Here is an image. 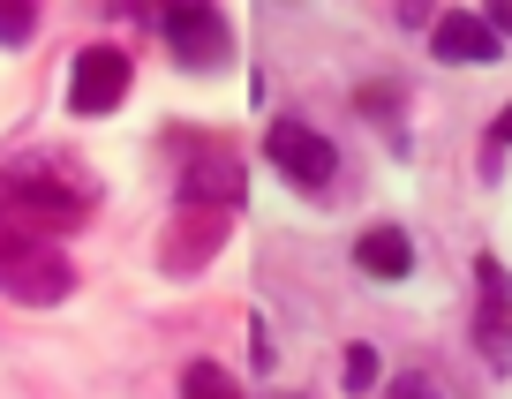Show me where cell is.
<instances>
[{
    "label": "cell",
    "instance_id": "8992f818",
    "mask_svg": "<svg viewBox=\"0 0 512 399\" xmlns=\"http://www.w3.org/2000/svg\"><path fill=\"white\" fill-rule=\"evenodd\" d=\"M0 287L16 294V302L46 309V302H61V294L76 287V264L61 256V241H38V249H23V256H8V264H0Z\"/></svg>",
    "mask_w": 512,
    "mask_h": 399
},
{
    "label": "cell",
    "instance_id": "277c9868",
    "mask_svg": "<svg viewBox=\"0 0 512 399\" xmlns=\"http://www.w3.org/2000/svg\"><path fill=\"white\" fill-rule=\"evenodd\" d=\"M166 46H174L181 68H219L234 53V31L211 0H181V8H166Z\"/></svg>",
    "mask_w": 512,
    "mask_h": 399
},
{
    "label": "cell",
    "instance_id": "9a60e30c",
    "mask_svg": "<svg viewBox=\"0 0 512 399\" xmlns=\"http://www.w3.org/2000/svg\"><path fill=\"white\" fill-rule=\"evenodd\" d=\"M392 399H445V384L430 369H407V377H392Z\"/></svg>",
    "mask_w": 512,
    "mask_h": 399
},
{
    "label": "cell",
    "instance_id": "e0dca14e",
    "mask_svg": "<svg viewBox=\"0 0 512 399\" xmlns=\"http://www.w3.org/2000/svg\"><path fill=\"white\" fill-rule=\"evenodd\" d=\"M287 399H294V392H287Z\"/></svg>",
    "mask_w": 512,
    "mask_h": 399
},
{
    "label": "cell",
    "instance_id": "52a82bcc",
    "mask_svg": "<svg viewBox=\"0 0 512 399\" xmlns=\"http://www.w3.org/2000/svg\"><path fill=\"white\" fill-rule=\"evenodd\" d=\"M475 287H482V302H475V347L490 354V362L512 369V272L497 264V256H482Z\"/></svg>",
    "mask_w": 512,
    "mask_h": 399
},
{
    "label": "cell",
    "instance_id": "6da1fadb",
    "mask_svg": "<svg viewBox=\"0 0 512 399\" xmlns=\"http://www.w3.org/2000/svg\"><path fill=\"white\" fill-rule=\"evenodd\" d=\"M98 211V181L68 151H31V159L0 166V219L23 226L31 241H53Z\"/></svg>",
    "mask_w": 512,
    "mask_h": 399
},
{
    "label": "cell",
    "instance_id": "5bb4252c",
    "mask_svg": "<svg viewBox=\"0 0 512 399\" xmlns=\"http://www.w3.org/2000/svg\"><path fill=\"white\" fill-rule=\"evenodd\" d=\"M505 151H512V106L490 121V144H482V174L490 181H497V166H505Z\"/></svg>",
    "mask_w": 512,
    "mask_h": 399
},
{
    "label": "cell",
    "instance_id": "2e32d148",
    "mask_svg": "<svg viewBox=\"0 0 512 399\" xmlns=\"http://www.w3.org/2000/svg\"><path fill=\"white\" fill-rule=\"evenodd\" d=\"M482 23H490V31L505 38V31H512V0H497V8H490V16H482Z\"/></svg>",
    "mask_w": 512,
    "mask_h": 399
},
{
    "label": "cell",
    "instance_id": "9c48e42d",
    "mask_svg": "<svg viewBox=\"0 0 512 399\" xmlns=\"http://www.w3.org/2000/svg\"><path fill=\"white\" fill-rule=\"evenodd\" d=\"M430 46H437V61H452V68H482V61H505V38H497L490 23L475 16V8H445V16L430 23Z\"/></svg>",
    "mask_w": 512,
    "mask_h": 399
},
{
    "label": "cell",
    "instance_id": "4fadbf2b",
    "mask_svg": "<svg viewBox=\"0 0 512 399\" xmlns=\"http://www.w3.org/2000/svg\"><path fill=\"white\" fill-rule=\"evenodd\" d=\"M31 31H38V8H23V0H0V46H23Z\"/></svg>",
    "mask_w": 512,
    "mask_h": 399
},
{
    "label": "cell",
    "instance_id": "8fae6325",
    "mask_svg": "<svg viewBox=\"0 0 512 399\" xmlns=\"http://www.w3.org/2000/svg\"><path fill=\"white\" fill-rule=\"evenodd\" d=\"M181 399H241V384L226 377L219 362H189L181 369Z\"/></svg>",
    "mask_w": 512,
    "mask_h": 399
},
{
    "label": "cell",
    "instance_id": "30bf717a",
    "mask_svg": "<svg viewBox=\"0 0 512 399\" xmlns=\"http://www.w3.org/2000/svg\"><path fill=\"white\" fill-rule=\"evenodd\" d=\"M354 264H362L369 279H407L415 272V241H407L400 226H369V234L354 241Z\"/></svg>",
    "mask_w": 512,
    "mask_h": 399
},
{
    "label": "cell",
    "instance_id": "5b68a950",
    "mask_svg": "<svg viewBox=\"0 0 512 399\" xmlns=\"http://www.w3.org/2000/svg\"><path fill=\"white\" fill-rule=\"evenodd\" d=\"M241 181H249L241 151L196 144V159L181 166V204H189V211H226V204H241Z\"/></svg>",
    "mask_w": 512,
    "mask_h": 399
},
{
    "label": "cell",
    "instance_id": "3957f363",
    "mask_svg": "<svg viewBox=\"0 0 512 399\" xmlns=\"http://www.w3.org/2000/svg\"><path fill=\"white\" fill-rule=\"evenodd\" d=\"M128 76H136V61L121 46H83L76 68H68V113H83V121L113 113L128 98Z\"/></svg>",
    "mask_w": 512,
    "mask_h": 399
},
{
    "label": "cell",
    "instance_id": "7c38bea8",
    "mask_svg": "<svg viewBox=\"0 0 512 399\" xmlns=\"http://www.w3.org/2000/svg\"><path fill=\"white\" fill-rule=\"evenodd\" d=\"M377 369H384V354L369 347V339H354V347H347V369H339V384H347V392L362 399L369 384H377Z\"/></svg>",
    "mask_w": 512,
    "mask_h": 399
},
{
    "label": "cell",
    "instance_id": "7a4b0ae2",
    "mask_svg": "<svg viewBox=\"0 0 512 399\" xmlns=\"http://www.w3.org/2000/svg\"><path fill=\"white\" fill-rule=\"evenodd\" d=\"M264 159H272L294 189H332V174H339L332 136H324L317 121H294V113H279V121L264 128Z\"/></svg>",
    "mask_w": 512,
    "mask_h": 399
},
{
    "label": "cell",
    "instance_id": "ba28073f",
    "mask_svg": "<svg viewBox=\"0 0 512 399\" xmlns=\"http://www.w3.org/2000/svg\"><path fill=\"white\" fill-rule=\"evenodd\" d=\"M159 241H166L159 264H166L174 279H189V272H204L211 256H219V241H226V211H189V204H181V211H174V226H166Z\"/></svg>",
    "mask_w": 512,
    "mask_h": 399
}]
</instances>
